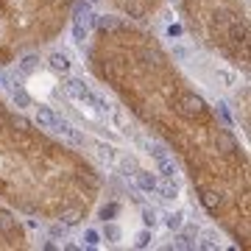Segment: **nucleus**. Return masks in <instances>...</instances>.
<instances>
[{
	"mask_svg": "<svg viewBox=\"0 0 251 251\" xmlns=\"http://www.w3.org/2000/svg\"><path fill=\"white\" fill-rule=\"evenodd\" d=\"M84 67L148 137L159 140L187 176L198 206L232 240L251 246L249 148L212 100L181 70L153 28L117 14H95Z\"/></svg>",
	"mask_w": 251,
	"mask_h": 251,
	"instance_id": "f257e3e1",
	"label": "nucleus"
},
{
	"mask_svg": "<svg viewBox=\"0 0 251 251\" xmlns=\"http://www.w3.org/2000/svg\"><path fill=\"white\" fill-rule=\"evenodd\" d=\"M103 171L0 98V204L25 224L78 229L103 196Z\"/></svg>",
	"mask_w": 251,
	"mask_h": 251,
	"instance_id": "f03ea898",
	"label": "nucleus"
},
{
	"mask_svg": "<svg viewBox=\"0 0 251 251\" xmlns=\"http://www.w3.org/2000/svg\"><path fill=\"white\" fill-rule=\"evenodd\" d=\"M184 34L193 36L196 48L226 67L251 70V17L249 0H176Z\"/></svg>",
	"mask_w": 251,
	"mask_h": 251,
	"instance_id": "7ed1b4c3",
	"label": "nucleus"
},
{
	"mask_svg": "<svg viewBox=\"0 0 251 251\" xmlns=\"http://www.w3.org/2000/svg\"><path fill=\"white\" fill-rule=\"evenodd\" d=\"M75 0H0V70L23 53L53 45L70 25Z\"/></svg>",
	"mask_w": 251,
	"mask_h": 251,
	"instance_id": "20e7f679",
	"label": "nucleus"
},
{
	"mask_svg": "<svg viewBox=\"0 0 251 251\" xmlns=\"http://www.w3.org/2000/svg\"><path fill=\"white\" fill-rule=\"evenodd\" d=\"M103 3L112 14L145 28H153V23L162 17V11L168 6V0H103Z\"/></svg>",
	"mask_w": 251,
	"mask_h": 251,
	"instance_id": "39448f33",
	"label": "nucleus"
},
{
	"mask_svg": "<svg viewBox=\"0 0 251 251\" xmlns=\"http://www.w3.org/2000/svg\"><path fill=\"white\" fill-rule=\"evenodd\" d=\"M0 249H31L28 224L3 204H0Z\"/></svg>",
	"mask_w": 251,
	"mask_h": 251,
	"instance_id": "423d86ee",
	"label": "nucleus"
},
{
	"mask_svg": "<svg viewBox=\"0 0 251 251\" xmlns=\"http://www.w3.org/2000/svg\"><path fill=\"white\" fill-rule=\"evenodd\" d=\"M92 25H95V11L87 0H75L73 3V11H70V31H73V42L78 48L87 45V39L92 34Z\"/></svg>",
	"mask_w": 251,
	"mask_h": 251,
	"instance_id": "0eeeda50",
	"label": "nucleus"
},
{
	"mask_svg": "<svg viewBox=\"0 0 251 251\" xmlns=\"http://www.w3.org/2000/svg\"><path fill=\"white\" fill-rule=\"evenodd\" d=\"M232 112L240 123V131H243V145L249 148V81H243L240 90H234L232 95Z\"/></svg>",
	"mask_w": 251,
	"mask_h": 251,
	"instance_id": "6e6552de",
	"label": "nucleus"
},
{
	"mask_svg": "<svg viewBox=\"0 0 251 251\" xmlns=\"http://www.w3.org/2000/svg\"><path fill=\"white\" fill-rule=\"evenodd\" d=\"M131 184H134L143 196H156V187H159V176L153 168H137V173L131 176Z\"/></svg>",
	"mask_w": 251,
	"mask_h": 251,
	"instance_id": "1a4fd4ad",
	"label": "nucleus"
},
{
	"mask_svg": "<svg viewBox=\"0 0 251 251\" xmlns=\"http://www.w3.org/2000/svg\"><path fill=\"white\" fill-rule=\"evenodd\" d=\"M39 70H42V56H39V50L23 53L17 59V78H14V84L31 78V75H34V73H39Z\"/></svg>",
	"mask_w": 251,
	"mask_h": 251,
	"instance_id": "9d476101",
	"label": "nucleus"
},
{
	"mask_svg": "<svg viewBox=\"0 0 251 251\" xmlns=\"http://www.w3.org/2000/svg\"><path fill=\"white\" fill-rule=\"evenodd\" d=\"M156 196L162 201H179L181 198V176H159V187H156Z\"/></svg>",
	"mask_w": 251,
	"mask_h": 251,
	"instance_id": "9b49d317",
	"label": "nucleus"
},
{
	"mask_svg": "<svg viewBox=\"0 0 251 251\" xmlns=\"http://www.w3.org/2000/svg\"><path fill=\"white\" fill-rule=\"evenodd\" d=\"M42 62H45V67L53 73V75H67V73L73 70V59H70L67 50H50Z\"/></svg>",
	"mask_w": 251,
	"mask_h": 251,
	"instance_id": "f8f14e48",
	"label": "nucleus"
},
{
	"mask_svg": "<svg viewBox=\"0 0 251 251\" xmlns=\"http://www.w3.org/2000/svg\"><path fill=\"white\" fill-rule=\"evenodd\" d=\"M137 168H140V159H137L134 153H128V151H117V159H115V165H112V171L115 173H120L123 179H131L137 173Z\"/></svg>",
	"mask_w": 251,
	"mask_h": 251,
	"instance_id": "ddd939ff",
	"label": "nucleus"
},
{
	"mask_svg": "<svg viewBox=\"0 0 251 251\" xmlns=\"http://www.w3.org/2000/svg\"><path fill=\"white\" fill-rule=\"evenodd\" d=\"M92 215L98 218L100 224H103V221H117V218L123 215V204H120V201H115V198H109L106 204H95V209H92Z\"/></svg>",
	"mask_w": 251,
	"mask_h": 251,
	"instance_id": "4468645a",
	"label": "nucleus"
},
{
	"mask_svg": "<svg viewBox=\"0 0 251 251\" xmlns=\"http://www.w3.org/2000/svg\"><path fill=\"white\" fill-rule=\"evenodd\" d=\"M11 106L20 109V112H25V109H31L36 103V98L28 92V87H23V84H11Z\"/></svg>",
	"mask_w": 251,
	"mask_h": 251,
	"instance_id": "2eb2a0df",
	"label": "nucleus"
},
{
	"mask_svg": "<svg viewBox=\"0 0 251 251\" xmlns=\"http://www.w3.org/2000/svg\"><path fill=\"white\" fill-rule=\"evenodd\" d=\"M173 237H171V243L165 246V249H184V251H193V249H198V240L196 237H190L187 232H171Z\"/></svg>",
	"mask_w": 251,
	"mask_h": 251,
	"instance_id": "dca6fc26",
	"label": "nucleus"
},
{
	"mask_svg": "<svg viewBox=\"0 0 251 251\" xmlns=\"http://www.w3.org/2000/svg\"><path fill=\"white\" fill-rule=\"evenodd\" d=\"M159 221L165 224V229H168V232H179L187 218H184V212H181V209H168V212H165Z\"/></svg>",
	"mask_w": 251,
	"mask_h": 251,
	"instance_id": "f3484780",
	"label": "nucleus"
},
{
	"mask_svg": "<svg viewBox=\"0 0 251 251\" xmlns=\"http://www.w3.org/2000/svg\"><path fill=\"white\" fill-rule=\"evenodd\" d=\"M98 232L106 243H120L123 240V226L117 224V221H103V229H98Z\"/></svg>",
	"mask_w": 251,
	"mask_h": 251,
	"instance_id": "a211bd4d",
	"label": "nucleus"
},
{
	"mask_svg": "<svg viewBox=\"0 0 251 251\" xmlns=\"http://www.w3.org/2000/svg\"><path fill=\"white\" fill-rule=\"evenodd\" d=\"M45 229H48V234H50V240H67V234L73 232V226L62 224V221H48Z\"/></svg>",
	"mask_w": 251,
	"mask_h": 251,
	"instance_id": "6ab92c4d",
	"label": "nucleus"
},
{
	"mask_svg": "<svg viewBox=\"0 0 251 251\" xmlns=\"http://www.w3.org/2000/svg\"><path fill=\"white\" fill-rule=\"evenodd\" d=\"M153 240H156V234H153V229H148V226H143L140 232L134 234V240H131V246L134 249H151Z\"/></svg>",
	"mask_w": 251,
	"mask_h": 251,
	"instance_id": "aec40b11",
	"label": "nucleus"
},
{
	"mask_svg": "<svg viewBox=\"0 0 251 251\" xmlns=\"http://www.w3.org/2000/svg\"><path fill=\"white\" fill-rule=\"evenodd\" d=\"M81 249H98L100 243H103V237H100V232L98 229H92V226H87L84 232H81Z\"/></svg>",
	"mask_w": 251,
	"mask_h": 251,
	"instance_id": "412c9836",
	"label": "nucleus"
},
{
	"mask_svg": "<svg viewBox=\"0 0 251 251\" xmlns=\"http://www.w3.org/2000/svg\"><path fill=\"white\" fill-rule=\"evenodd\" d=\"M156 224H159V212H156L153 206H143V226L153 229Z\"/></svg>",
	"mask_w": 251,
	"mask_h": 251,
	"instance_id": "4be33fe9",
	"label": "nucleus"
},
{
	"mask_svg": "<svg viewBox=\"0 0 251 251\" xmlns=\"http://www.w3.org/2000/svg\"><path fill=\"white\" fill-rule=\"evenodd\" d=\"M181 34H184V25H171L168 28V36H171V39L173 36H181Z\"/></svg>",
	"mask_w": 251,
	"mask_h": 251,
	"instance_id": "5701e85b",
	"label": "nucleus"
},
{
	"mask_svg": "<svg viewBox=\"0 0 251 251\" xmlns=\"http://www.w3.org/2000/svg\"><path fill=\"white\" fill-rule=\"evenodd\" d=\"M87 3H90V6H98V3H100V0H87Z\"/></svg>",
	"mask_w": 251,
	"mask_h": 251,
	"instance_id": "b1692460",
	"label": "nucleus"
}]
</instances>
